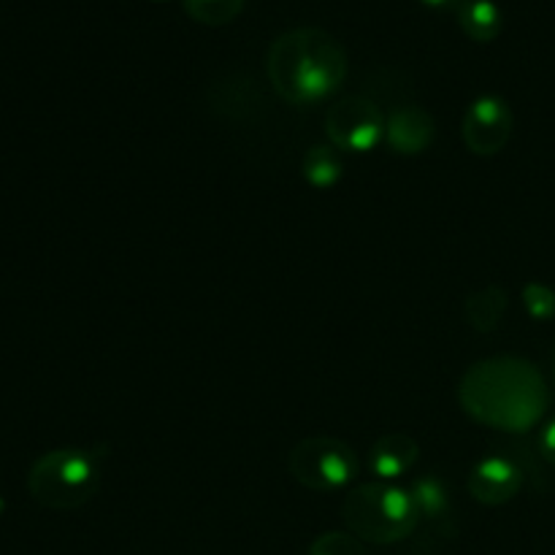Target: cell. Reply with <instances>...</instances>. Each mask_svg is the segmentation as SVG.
<instances>
[{"mask_svg":"<svg viewBox=\"0 0 555 555\" xmlns=\"http://www.w3.org/2000/svg\"><path fill=\"white\" fill-rule=\"evenodd\" d=\"M515 117L509 103L502 95H480L469 103L461 122V135L472 155L493 157L513 139Z\"/></svg>","mask_w":555,"mask_h":555,"instance_id":"obj_7","label":"cell"},{"mask_svg":"<svg viewBox=\"0 0 555 555\" xmlns=\"http://www.w3.org/2000/svg\"><path fill=\"white\" fill-rule=\"evenodd\" d=\"M551 366H555V345H553V350H551Z\"/></svg>","mask_w":555,"mask_h":555,"instance_id":"obj_20","label":"cell"},{"mask_svg":"<svg viewBox=\"0 0 555 555\" xmlns=\"http://www.w3.org/2000/svg\"><path fill=\"white\" fill-rule=\"evenodd\" d=\"M509 296L502 285H486L466 298V323L480 334H493L507 314Z\"/></svg>","mask_w":555,"mask_h":555,"instance_id":"obj_11","label":"cell"},{"mask_svg":"<svg viewBox=\"0 0 555 555\" xmlns=\"http://www.w3.org/2000/svg\"><path fill=\"white\" fill-rule=\"evenodd\" d=\"M101 488V469L81 448H57L43 453L27 475L33 502L47 509L68 513L90 502Z\"/></svg>","mask_w":555,"mask_h":555,"instance_id":"obj_4","label":"cell"},{"mask_svg":"<svg viewBox=\"0 0 555 555\" xmlns=\"http://www.w3.org/2000/svg\"><path fill=\"white\" fill-rule=\"evenodd\" d=\"M341 520L347 531L372 545H396L412 537L421 524V513L410 488L396 482H363L352 488L341 502Z\"/></svg>","mask_w":555,"mask_h":555,"instance_id":"obj_3","label":"cell"},{"mask_svg":"<svg viewBox=\"0 0 555 555\" xmlns=\"http://www.w3.org/2000/svg\"><path fill=\"white\" fill-rule=\"evenodd\" d=\"M287 469H291L293 480L301 482L309 491L331 493L341 491L356 480L361 472V459L345 439L314 434V437L301 439L291 450Z\"/></svg>","mask_w":555,"mask_h":555,"instance_id":"obj_5","label":"cell"},{"mask_svg":"<svg viewBox=\"0 0 555 555\" xmlns=\"http://www.w3.org/2000/svg\"><path fill=\"white\" fill-rule=\"evenodd\" d=\"M421 3L434 11H459V5L464 3V0H421Z\"/></svg>","mask_w":555,"mask_h":555,"instance_id":"obj_19","label":"cell"},{"mask_svg":"<svg viewBox=\"0 0 555 555\" xmlns=\"http://www.w3.org/2000/svg\"><path fill=\"white\" fill-rule=\"evenodd\" d=\"M553 379H555V366H553Z\"/></svg>","mask_w":555,"mask_h":555,"instance_id":"obj_21","label":"cell"},{"mask_svg":"<svg viewBox=\"0 0 555 555\" xmlns=\"http://www.w3.org/2000/svg\"><path fill=\"white\" fill-rule=\"evenodd\" d=\"M459 401L469 417L499 431H529L547 412V385L526 358L496 356L475 363L461 379Z\"/></svg>","mask_w":555,"mask_h":555,"instance_id":"obj_1","label":"cell"},{"mask_svg":"<svg viewBox=\"0 0 555 555\" xmlns=\"http://www.w3.org/2000/svg\"><path fill=\"white\" fill-rule=\"evenodd\" d=\"M309 555H369L366 545L350 531H325L309 547Z\"/></svg>","mask_w":555,"mask_h":555,"instance_id":"obj_17","label":"cell"},{"mask_svg":"<svg viewBox=\"0 0 555 555\" xmlns=\"http://www.w3.org/2000/svg\"><path fill=\"white\" fill-rule=\"evenodd\" d=\"M417 459H421V444H417V439L404 431H390L385 437H379L374 442V448L369 450L366 466L377 480L396 482L417 464Z\"/></svg>","mask_w":555,"mask_h":555,"instance_id":"obj_10","label":"cell"},{"mask_svg":"<svg viewBox=\"0 0 555 555\" xmlns=\"http://www.w3.org/2000/svg\"><path fill=\"white\" fill-rule=\"evenodd\" d=\"M434 117L423 106H399L385 119V141L396 155H421L431 146Z\"/></svg>","mask_w":555,"mask_h":555,"instance_id":"obj_9","label":"cell"},{"mask_svg":"<svg viewBox=\"0 0 555 555\" xmlns=\"http://www.w3.org/2000/svg\"><path fill=\"white\" fill-rule=\"evenodd\" d=\"M410 493L415 499L421 518H439L448 509V491L437 477H421V480L412 482Z\"/></svg>","mask_w":555,"mask_h":555,"instance_id":"obj_15","label":"cell"},{"mask_svg":"<svg viewBox=\"0 0 555 555\" xmlns=\"http://www.w3.org/2000/svg\"><path fill=\"white\" fill-rule=\"evenodd\" d=\"M385 114L372 98L345 95L325 112L328 144L347 155H363L385 141Z\"/></svg>","mask_w":555,"mask_h":555,"instance_id":"obj_6","label":"cell"},{"mask_svg":"<svg viewBox=\"0 0 555 555\" xmlns=\"http://www.w3.org/2000/svg\"><path fill=\"white\" fill-rule=\"evenodd\" d=\"M301 173L312 188L328 190L345 173V157L336 146L331 144H314L304 152L301 157Z\"/></svg>","mask_w":555,"mask_h":555,"instance_id":"obj_13","label":"cell"},{"mask_svg":"<svg viewBox=\"0 0 555 555\" xmlns=\"http://www.w3.org/2000/svg\"><path fill=\"white\" fill-rule=\"evenodd\" d=\"M188 16L209 27L231 25L244 11V0H182Z\"/></svg>","mask_w":555,"mask_h":555,"instance_id":"obj_14","label":"cell"},{"mask_svg":"<svg viewBox=\"0 0 555 555\" xmlns=\"http://www.w3.org/2000/svg\"><path fill=\"white\" fill-rule=\"evenodd\" d=\"M520 301H524L526 314L537 323H547L555 318V291L545 282H526Z\"/></svg>","mask_w":555,"mask_h":555,"instance_id":"obj_16","label":"cell"},{"mask_svg":"<svg viewBox=\"0 0 555 555\" xmlns=\"http://www.w3.org/2000/svg\"><path fill=\"white\" fill-rule=\"evenodd\" d=\"M347 49L323 27H293L271 41L266 74L291 106H314L339 92L347 79Z\"/></svg>","mask_w":555,"mask_h":555,"instance_id":"obj_2","label":"cell"},{"mask_svg":"<svg viewBox=\"0 0 555 555\" xmlns=\"http://www.w3.org/2000/svg\"><path fill=\"white\" fill-rule=\"evenodd\" d=\"M455 14H459L461 30L477 43L496 41L502 33V9L493 0H464Z\"/></svg>","mask_w":555,"mask_h":555,"instance_id":"obj_12","label":"cell"},{"mask_svg":"<svg viewBox=\"0 0 555 555\" xmlns=\"http://www.w3.org/2000/svg\"><path fill=\"white\" fill-rule=\"evenodd\" d=\"M466 488L475 502L486 504V507H502L520 493L524 472L507 455H486L472 466Z\"/></svg>","mask_w":555,"mask_h":555,"instance_id":"obj_8","label":"cell"},{"mask_svg":"<svg viewBox=\"0 0 555 555\" xmlns=\"http://www.w3.org/2000/svg\"><path fill=\"white\" fill-rule=\"evenodd\" d=\"M537 450H540V455L547 464L555 466V417L542 426L540 437H537Z\"/></svg>","mask_w":555,"mask_h":555,"instance_id":"obj_18","label":"cell"}]
</instances>
